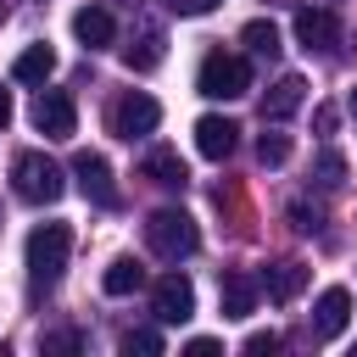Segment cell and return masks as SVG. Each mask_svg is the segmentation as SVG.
Wrapping results in <instances>:
<instances>
[{
  "label": "cell",
  "instance_id": "cell-1",
  "mask_svg": "<svg viewBox=\"0 0 357 357\" xmlns=\"http://www.w3.org/2000/svg\"><path fill=\"white\" fill-rule=\"evenodd\" d=\"M145 245H151L162 262H184V257H195L201 229H195V218H190V212L162 206V212H151V218H145Z\"/></svg>",
  "mask_w": 357,
  "mask_h": 357
},
{
  "label": "cell",
  "instance_id": "cell-2",
  "mask_svg": "<svg viewBox=\"0 0 357 357\" xmlns=\"http://www.w3.org/2000/svg\"><path fill=\"white\" fill-rule=\"evenodd\" d=\"M67 251H73V229L67 223H39L28 234V279H33V290H50L61 279Z\"/></svg>",
  "mask_w": 357,
  "mask_h": 357
},
{
  "label": "cell",
  "instance_id": "cell-3",
  "mask_svg": "<svg viewBox=\"0 0 357 357\" xmlns=\"http://www.w3.org/2000/svg\"><path fill=\"white\" fill-rule=\"evenodd\" d=\"M11 190H17L28 206H50V201H61L67 178H61V167H56L45 151H22V156L11 162Z\"/></svg>",
  "mask_w": 357,
  "mask_h": 357
},
{
  "label": "cell",
  "instance_id": "cell-4",
  "mask_svg": "<svg viewBox=\"0 0 357 357\" xmlns=\"http://www.w3.org/2000/svg\"><path fill=\"white\" fill-rule=\"evenodd\" d=\"M195 89H201L206 100H240V95L251 89L245 56H234V50H206V56H201V73H195Z\"/></svg>",
  "mask_w": 357,
  "mask_h": 357
},
{
  "label": "cell",
  "instance_id": "cell-5",
  "mask_svg": "<svg viewBox=\"0 0 357 357\" xmlns=\"http://www.w3.org/2000/svg\"><path fill=\"white\" fill-rule=\"evenodd\" d=\"M106 123H112V134H117V139H145V134L162 123V106H156L145 89H128V95H117V100H112Z\"/></svg>",
  "mask_w": 357,
  "mask_h": 357
},
{
  "label": "cell",
  "instance_id": "cell-6",
  "mask_svg": "<svg viewBox=\"0 0 357 357\" xmlns=\"http://www.w3.org/2000/svg\"><path fill=\"white\" fill-rule=\"evenodd\" d=\"M73 178H78L84 201H95V206H117V201H123V190H117L106 156H95V151H78V156H73Z\"/></svg>",
  "mask_w": 357,
  "mask_h": 357
},
{
  "label": "cell",
  "instance_id": "cell-7",
  "mask_svg": "<svg viewBox=\"0 0 357 357\" xmlns=\"http://www.w3.org/2000/svg\"><path fill=\"white\" fill-rule=\"evenodd\" d=\"M151 312H156V324H184V318L195 312V284H190L178 268L162 273L156 290H151Z\"/></svg>",
  "mask_w": 357,
  "mask_h": 357
},
{
  "label": "cell",
  "instance_id": "cell-8",
  "mask_svg": "<svg viewBox=\"0 0 357 357\" xmlns=\"http://www.w3.org/2000/svg\"><path fill=\"white\" fill-rule=\"evenodd\" d=\"M33 128H39L45 139H73V128H78L73 95H67V89H39V100H33Z\"/></svg>",
  "mask_w": 357,
  "mask_h": 357
},
{
  "label": "cell",
  "instance_id": "cell-9",
  "mask_svg": "<svg viewBox=\"0 0 357 357\" xmlns=\"http://www.w3.org/2000/svg\"><path fill=\"white\" fill-rule=\"evenodd\" d=\"M346 318H351V290L329 284V290L312 301V340H335V335L346 329Z\"/></svg>",
  "mask_w": 357,
  "mask_h": 357
},
{
  "label": "cell",
  "instance_id": "cell-10",
  "mask_svg": "<svg viewBox=\"0 0 357 357\" xmlns=\"http://www.w3.org/2000/svg\"><path fill=\"white\" fill-rule=\"evenodd\" d=\"M296 39H301V50H335V39H340L335 11H324V6L296 11Z\"/></svg>",
  "mask_w": 357,
  "mask_h": 357
},
{
  "label": "cell",
  "instance_id": "cell-11",
  "mask_svg": "<svg viewBox=\"0 0 357 357\" xmlns=\"http://www.w3.org/2000/svg\"><path fill=\"white\" fill-rule=\"evenodd\" d=\"M301 95H307V78H301V73L273 78V84H268V95H262V123H284V117L301 106Z\"/></svg>",
  "mask_w": 357,
  "mask_h": 357
},
{
  "label": "cell",
  "instance_id": "cell-12",
  "mask_svg": "<svg viewBox=\"0 0 357 357\" xmlns=\"http://www.w3.org/2000/svg\"><path fill=\"white\" fill-rule=\"evenodd\" d=\"M234 145H240V128H234L229 117H201V123H195V151H201L206 162L234 156Z\"/></svg>",
  "mask_w": 357,
  "mask_h": 357
},
{
  "label": "cell",
  "instance_id": "cell-13",
  "mask_svg": "<svg viewBox=\"0 0 357 357\" xmlns=\"http://www.w3.org/2000/svg\"><path fill=\"white\" fill-rule=\"evenodd\" d=\"M162 50H167V39H162V28H139L128 45H123V61L134 67V73H151V67H162Z\"/></svg>",
  "mask_w": 357,
  "mask_h": 357
},
{
  "label": "cell",
  "instance_id": "cell-14",
  "mask_svg": "<svg viewBox=\"0 0 357 357\" xmlns=\"http://www.w3.org/2000/svg\"><path fill=\"white\" fill-rule=\"evenodd\" d=\"M218 301H223V318H251V307H257V279H251V273H223Z\"/></svg>",
  "mask_w": 357,
  "mask_h": 357
},
{
  "label": "cell",
  "instance_id": "cell-15",
  "mask_svg": "<svg viewBox=\"0 0 357 357\" xmlns=\"http://www.w3.org/2000/svg\"><path fill=\"white\" fill-rule=\"evenodd\" d=\"M73 33L84 39V50H100V45H112L117 22H112V11H106V6H84V11L73 17Z\"/></svg>",
  "mask_w": 357,
  "mask_h": 357
},
{
  "label": "cell",
  "instance_id": "cell-16",
  "mask_svg": "<svg viewBox=\"0 0 357 357\" xmlns=\"http://www.w3.org/2000/svg\"><path fill=\"white\" fill-rule=\"evenodd\" d=\"M50 73H56V50H50V45H28V50L11 61V78H17V84H45Z\"/></svg>",
  "mask_w": 357,
  "mask_h": 357
},
{
  "label": "cell",
  "instance_id": "cell-17",
  "mask_svg": "<svg viewBox=\"0 0 357 357\" xmlns=\"http://www.w3.org/2000/svg\"><path fill=\"white\" fill-rule=\"evenodd\" d=\"M301 284H307V268H301V262H273V268L262 273V290H268L273 301H296Z\"/></svg>",
  "mask_w": 357,
  "mask_h": 357
},
{
  "label": "cell",
  "instance_id": "cell-18",
  "mask_svg": "<svg viewBox=\"0 0 357 357\" xmlns=\"http://www.w3.org/2000/svg\"><path fill=\"white\" fill-rule=\"evenodd\" d=\"M145 178H151V184H162V190H184V184H190V173H184L178 151H151V156H145Z\"/></svg>",
  "mask_w": 357,
  "mask_h": 357
},
{
  "label": "cell",
  "instance_id": "cell-19",
  "mask_svg": "<svg viewBox=\"0 0 357 357\" xmlns=\"http://www.w3.org/2000/svg\"><path fill=\"white\" fill-rule=\"evenodd\" d=\"M100 284H106V296H134V290L145 284V268H139L134 257H117V262L100 273Z\"/></svg>",
  "mask_w": 357,
  "mask_h": 357
},
{
  "label": "cell",
  "instance_id": "cell-20",
  "mask_svg": "<svg viewBox=\"0 0 357 357\" xmlns=\"http://www.w3.org/2000/svg\"><path fill=\"white\" fill-rule=\"evenodd\" d=\"M240 39H245V50H251V56H262V61H273V56H279V28H273V22H262V17H257V22H245V28H240Z\"/></svg>",
  "mask_w": 357,
  "mask_h": 357
},
{
  "label": "cell",
  "instance_id": "cell-21",
  "mask_svg": "<svg viewBox=\"0 0 357 357\" xmlns=\"http://www.w3.org/2000/svg\"><path fill=\"white\" fill-rule=\"evenodd\" d=\"M257 162H262V167H284V162H290V134L268 128V134L257 139Z\"/></svg>",
  "mask_w": 357,
  "mask_h": 357
},
{
  "label": "cell",
  "instance_id": "cell-22",
  "mask_svg": "<svg viewBox=\"0 0 357 357\" xmlns=\"http://www.w3.org/2000/svg\"><path fill=\"white\" fill-rule=\"evenodd\" d=\"M312 178H318V190H340L346 184V156L340 151H324L318 167H312Z\"/></svg>",
  "mask_w": 357,
  "mask_h": 357
},
{
  "label": "cell",
  "instance_id": "cell-23",
  "mask_svg": "<svg viewBox=\"0 0 357 357\" xmlns=\"http://www.w3.org/2000/svg\"><path fill=\"white\" fill-rule=\"evenodd\" d=\"M123 351H128V357H134V351H139V357H156V351H162V335H156V329H128V335H123Z\"/></svg>",
  "mask_w": 357,
  "mask_h": 357
},
{
  "label": "cell",
  "instance_id": "cell-24",
  "mask_svg": "<svg viewBox=\"0 0 357 357\" xmlns=\"http://www.w3.org/2000/svg\"><path fill=\"white\" fill-rule=\"evenodd\" d=\"M245 351H251V357H273V351H279V335H273V329H257V335H245Z\"/></svg>",
  "mask_w": 357,
  "mask_h": 357
},
{
  "label": "cell",
  "instance_id": "cell-25",
  "mask_svg": "<svg viewBox=\"0 0 357 357\" xmlns=\"http://www.w3.org/2000/svg\"><path fill=\"white\" fill-rule=\"evenodd\" d=\"M167 6H173L178 17H206V11H212V6H223V0H167Z\"/></svg>",
  "mask_w": 357,
  "mask_h": 357
},
{
  "label": "cell",
  "instance_id": "cell-26",
  "mask_svg": "<svg viewBox=\"0 0 357 357\" xmlns=\"http://www.w3.org/2000/svg\"><path fill=\"white\" fill-rule=\"evenodd\" d=\"M312 128H318V134H335V106H318V112H312Z\"/></svg>",
  "mask_w": 357,
  "mask_h": 357
},
{
  "label": "cell",
  "instance_id": "cell-27",
  "mask_svg": "<svg viewBox=\"0 0 357 357\" xmlns=\"http://www.w3.org/2000/svg\"><path fill=\"white\" fill-rule=\"evenodd\" d=\"M45 351H78V335H50Z\"/></svg>",
  "mask_w": 357,
  "mask_h": 357
},
{
  "label": "cell",
  "instance_id": "cell-28",
  "mask_svg": "<svg viewBox=\"0 0 357 357\" xmlns=\"http://www.w3.org/2000/svg\"><path fill=\"white\" fill-rule=\"evenodd\" d=\"M184 351H190V357H212V351H218V340H206V335H195V340H190Z\"/></svg>",
  "mask_w": 357,
  "mask_h": 357
},
{
  "label": "cell",
  "instance_id": "cell-29",
  "mask_svg": "<svg viewBox=\"0 0 357 357\" xmlns=\"http://www.w3.org/2000/svg\"><path fill=\"white\" fill-rule=\"evenodd\" d=\"M6 123H11V95L0 89V128H6Z\"/></svg>",
  "mask_w": 357,
  "mask_h": 357
},
{
  "label": "cell",
  "instance_id": "cell-30",
  "mask_svg": "<svg viewBox=\"0 0 357 357\" xmlns=\"http://www.w3.org/2000/svg\"><path fill=\"white\" fill-rule=\"evenodd\" d=\"M351 117H357V89H351Z\"/></svg>",
  "mask_w": 357,
  "mask_h": 357
}]
</instances>
